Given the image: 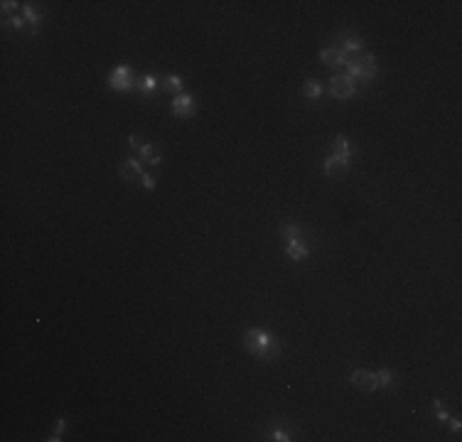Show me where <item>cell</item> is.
Returning a JSON list of instances; mask_svg holds the SVG:
<instances>
[{"instance_id": "1", "label": "cell", "mask_w": 462, "mask_h": 442, "mask_svg": "<svg viewBox=\"0 0 462 442\" xmlns=\"http://www.w3.org/2000/svg\"><path fill=\"white\" fill-rule=\"evenodd\" d=\"M244 347H246V352H251L261 361H268V359L278 356V342L263 329H248L244 334Z\"/></svg>"}, {"instance_id": "2", "label": "cell", "mask_w": 462, "mask_h": 442, "mask_svg": "<svg viewBox=\"0 0 462 442\" xmlns=\"http://www.w3.org/2000/svg\"><path fill=\"white\" fill-rule=\"evenodd\" d=\"M376 57L374 54H359L357 59H349V64H347V76L349 79H354V81H359V79H364V81H369V79H374L376 76Z\"/></svg>"}, {"instance_id": "3", "label": "cell", "mask_w": 462, "mask_h": 442, "mask_svg": "<svg viewBox=\"0 0 462 442\" xmlns=\"http://www.w3.org/2000/svg\"><path fill=\"white\" fill-rule=\"evenodd\" d=\"M357 93V81L354 79H349L347 74L344 76H332L330 79V96L332 98H352Z\"/></svg>"}, {"instance_id": "4", "label": "cell", "mask_w": 462, "mask_h": 442, "mask_svg": "<svg viewBox=\"0 0 462 442\" xmlns=\"http://www.w3.org/2000/svg\"><path fill=\"white\" fill-rule=\"evenodd\" d=\"M108 86L116 88V91H128V88H133V71H130V66H125V64L116 66V69L111 71V76H108Z\"/></svg>"}, {"instance_id": "5", "label": "cell", "mask_w": 462, "mask_h": 442, "mask_svg": "<svg viewBox=\"0 0 462 442\" xmlns=\"http://www.w3.org/2000/svg\"><path fill=\"white\" fill-rule=\"evenodd\" d=\"M349 381H352V386H357L359 391H376V388H379V379H376L374 371L357 369V371H352Z\"/></svg>"}, {"instance_id": "6", "label": "cell", "mask_w": 462, "mask_h": 442, "mask_svg": "<svg viewBox=\"0 0 462 442\" xmlns=\"http://www.w3.org/2000/svg\"><path fill=\"white\" fill-rule=\"evenodd\" d=\"M172 116H177V118H189V116H194V98H192L189 93L175 96V101H172Z\"/></svg>"}, {"instance_id": "7", "label": "cell", "mask_w": 462, "mask_h": 442, "mask_svg": "<svg viewBox=\"0 0 462 442\" xmlns=\"http://www.w3.org/2000/svg\"><path fill=\"white\" fill-rule=\"evenodd\" d=\"M320 59H322L327 66H332V69H342V66L349 64V54H347L344 49H322V52H320Z\"/></svg>"}, {"instance_id": "8", "label": "cell", "mask_w": 462, "mask_h": 442, "mask_svg": "<svg viewBox=\"0 0 462 442\" xmlns=\"http://www.w3.org/2000/svg\"><path fill=\"white\" fill-rule=\"evenodd\" d=\"M118 175L123 177V179H135V177H140L143 175V162L140 160H133V157H128V160H123L121 162V167H118Z\"/></svg>"}, {"instance_id": "9", "label": "cell", "mask_w": 462, "mask_h": 442, "mask_svg": "<svg viewBox=\"0 0 462 442\" xmlns=\"http://www.w3.org/2000/svg\"><path fill=\"white\" fill-rule=\"evenodd\" d=\"M332 155L339 157V160H344V162L352 160V145H349V140H347L344 135H337V138H335V152H332Z\"/></svg>"}, {"instance_id": "10", "label": "cell", "mask_w": 462, "mask_h": 442, "mask_svg": "<svg viewBox=\"0 0 462 442\" xmlns=\"http://www.w3.org/2000/svg\"><path fill=\"white\" fill-rule=\"evenodd\" d=\"M140 162H148V165H162V155L155 145H143L140 147Z\"/></svg>"}, {"instance_id": "11", "label": "cell", "mask_w": 462, "mask_h": 442, "mask_svg": "<svg viewBox=\"0 0 462 442\" xmlns=\"http://www.w3.org/2000/svg\"><path fill=\"white\" fill-rule=\"evenodd\" d=\"M285 253L290 256V261H303V258L310 253V248H305V246L300 243V238H293V241H288Z\"/></svg>"}, {"instance_id": "12", "label": "cell", "mask_w": 462, "mask_h": 442, "mask_svg": "<svg viewBox=\"0 0 462 442\" xmlns=\"http://www.w3.org/2000/svg\"><path fill=\"white\" fill-rule=\"evenodd\" d=\"M349 165H352V162H344V160H339V157H335V155H330V157L325 160V172H327V175H337V172H347V170H349Z\"/></svg>"}, {"instance_id": "13", "label": "cell", "mask_w": 462, "mask_h": 442, "mask_svg": "<svg viewBox=\"0 0 462 442\" xmlns=\"http://www.w3.org/2000/svg\"><path fill=\"white\" fill-rule=\"evenodd\" d=\"M303 96L305 98H320L322 96V84L317 81V79H310V81H305V86H303Z\"/></svg>"}, {"instance_id": "14", "label": "cell", "mask_w": 462, "mask_h": 442, "mask_svg": "<svg viewBox=\"0 0 462 442\" xmlns=\"http://www.w3.org/2000/svg\"><path fill=\"white\" fill-rule=\"evenodd\" d=\"M182 79L180 76H175V74H170V76H165V84H162V88L165 91H182Z\"/></svg>"}, {"instance_id": "15", "label": "cell", "mask_w": 462, "mask_h": 442, "mask_svg": "<svg viewBox=\"0 0 462 442\" xmlns=\"http://www.w3.org/2000/svg\"><path fill=\"white\" fill-rule=\"evenodd\" d=\"M138 88H140L143 93L155 91V88H157V76H150V74H148V76H143V79H140V84H138Z\"/></svg>"}, {"instance_id": "16", "label": "cell", "mask_w": 462, "mask_h": 442, "mask_svg": "<svg viewBox=\"0 0 462 442\" xmlns=\"http://www.w3.org/2000/svg\"><path fill=\"white\" fill-rule=\"evenodd\" d=\"M280 234H283V238H285V241L300 238V229H298L295 224H283V226H280Z\"/></svg>"}, {"instance_id": "17", "label": "cell", "mask_w": 462, "mask_h": 442, "mask_svg": "<svg viewBox=\"0 0 462 442\" xmlns=\"http://www.w3.org/2000/svg\"><path fill=\"white\" fill-rule=\"evenodd\" d=\"M376 379H379V386H384V388H389V386L394 383V374H391L389 369H381V371H376Z\"/></svg>"}, {"instance_id": "18", "label": "cell", "mask_w": 462, "mask_h": 442, "mask_svg": "<svg viewBox=\"0 0 462 442\" xmlns=\"http://www.w3.org/2000/svg\"><path fill=\"white\" fill-rule=\"evenodd\" d=\"M22 12H25V20H27V22H32L34 27L39 25V12H37L32 5H25V7H22Z\"/></svg>"}, {"instance_id": "19", "label": "cell", "mask_w": 462, "mask_h": 442, "mask_svg": "<svg viewBox=\"0 0 462 442\" xmlns=\"http://www.w3.org/2000/svg\"><path fill=\"white\" fill-rule=\"evenodd\" d=\"M344 52H347V54H349V52H362V39H357V37L347 39V42H344Z\"/></svg>"}, {"instance_id": "20", "label": "cell", "mask_w": 462, "mask_h": 442, "mask_svg": "<svg viewBox=\"0 0 462 442\" xmlns=\"http://www.w3.org/2000/svg\"><path fill=\"white\" fill-rule=\"evenodd\" d=\"M62 433H64V418H59V420H57V428L52 430V438H49V442H59V440H62Z\"/></svg>"}, {"instance_id": "21", "label": "cell", "mask_w": 462, "mask_h": 442, "mask_svg": "<svg viewBox=\"0 0 462 442\" xmlns=\"http://www.w3.org/2000/svg\"><path fill=\"white\" fill-rule=\"evenodd\" d=\"M433 406L438 408V420H440V423H448V420H450V415H448V413L443 411V403H440V401H435Z\"/></svg>"}, {"instance_id": "22", "label": "cell", "mask_w": 462, "mask_h": 442, "mask_svg": "<svg viewBox=\"0 0 462 442\" xmlns=\"http://www.w3.org/2000/svg\"><path fill=\"white\" fill-rule=\"evenodd\" d=\"M155 184H157V179L153 175H143V187L145 189H155Z\"/></svg>"}, {"instance_id": "23", "label": "cell", "mask_w": 462, "mask_h": 442, "mask_svg": "<svg viewBox=\"0 0 462 442\" xmlns=\"http://www.w3.org/2000/svg\"><path fill=\"white\" fill-rule=\"evenodd\" d=\"M7 25H10V27H15V29H22V27H25V20L15 15V17H10V20H7Z\"/></svg>"}, {"instance_id": "24", "label": "cell", "mask_w": 462, "mask_h": 442, "mask_svg": "<svg viewBox=\"0 0 462 442\" xmlns=\"http://www.w3.org/2000/svg\"><path fill=\"white\" fill-rule=\"evenodd\" d=\"M128 145H130V147H138V150L143 147V143H140V138H138V135H130V138H128Z\"/></svg>"}, {"instance_id": "25", "label": "cell", "mask_w": 462, "mask_h": 442, "mask_svg": "<svg viewBox=\"0 0 462 442\" xmlns=\"http://www.w3.org/2000/svg\"><path fill=\"white\" fill-rule=\"evenodd\" d=\"M273 440L285 442V440H290V438H288V433H283V430H276V433H273Z\"/></svg>"}, {"instance_id": "26", "label": "cell", "mask_w": 462, "mask_h": 442, "mask_svg": "<svg viewBox=\"0 0 462 442\" xmlns=\"http://www.w3.org/2000/svg\"><path fill=\"white\" fill-rule=\"evenodd\" d=\"M12 7H17V2H12V0H5V2H2V10H5V12H10Z\"/></svg>"}]
</instances>
